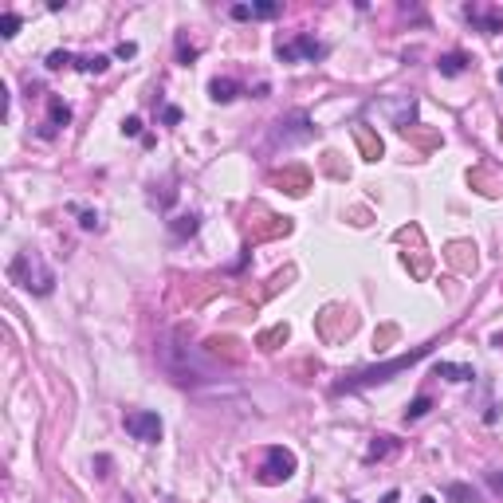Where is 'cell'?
<instances>
[{"label":"cell","mask_w":503,"mask_h":503,"mask_svg":"<svg viewBox=\"0 0 503 503\" xmlns=\"http://www.w3.org/2000/svg\"><path fill=\"white\" fill-rule=\"evenodd\" d=\"M495 346H503V334H495Z\"/></svg>","instance_id":"41"},{"label":"cell","mask_w":503,"mask_h":503,"mask_svg":"<svg viewBox=\"0 0 503 503\" xmlns=\"http://www.w3.org/2000/svg\"><path fill=\"white\" fill-rule=\"evenodd\" d=\"M433 346H436V342H425V346L409 350V354H397L393 362H382V366H370V370H354V374H350L346 382H338V385H334V393H350V389H366V385L389 382L393 374H401V370L417 366L421 358H429V354H433Z\"/></svg>","instance_id":"1"},{"label":"cell","mask_w":503,"mask_h":503,"mask_svg":"<svg viewBox=\"0 0 503 503\" xmlns=\"http://www.w3.org/2000/svg\"><path fill=\"white\" fill-rule=\"evenodd\" d=\"M393 338H397V326H382V331L374 334V346L385 350V342H393Z\"/></svg>","instance_id":"33"},{"label":"cell","mask_w":503,"mask_h":503,"mask_svg":"<svg viewBox=\"0 0 503 503\" xmlns=\"http://www.w3.org/2000/svg\"><path fill=\"white\" fill-rule=\"evenodd\" d=\"M315 326H319V334H323V342H338L358 326V319L350 315L346 307H326L323 315L315 319Z\"/></svg>","instance_id":"8"},{"label":"cell","mask_w":503,"mask_h":503,"mask_svg":"<svg viewBox=\"0 0 503 503\" xmlns=\"http://www.w3.org/2000/svg\"><path fill=\"white\" fill-rule=\"evenodd\" d=\"M275 55L283 63H295V60H323L326 55V43H319L315 35H295V40H280L275 43Z\"/></svg>","instance_id":"7"},{"label":"cell","mask_w":503,"mask_h":503,"mask_svg":"<svg viewBox=\"0 0 503 503\" xmlns=\"http://www.w3.org/2000/svg\"><path fill=\"white\" fill-rule=\"evenodd\" d=\"M209 94H213V103H232L240 94V83L236 79H213V83H209Z\"/></svg>","instance_id":"20"},{"label":"cell","mask_w":503,"mask_h":503,"mask_svg":"<svg viewBox=\"0 0 503 503\" xmlns=\"http://www.w3.org/2000/svg\"><path fill=\"white\" fill-rule=\"evenodd\" d=\"M484 480H487V487H492L495 495H503V472H487Z\"/></svg>","instance_id":"36"},{"label":"cell","mask_w":503,"mask_h":503,"mask_svg":"<svg viewBox=\"0 0 503 503\" xmlns=\"http://www.w3.org/2000/svg\"><path fill=\"white\" fill-rule=\"evenodd\" d=\"M94 468H99V476H106V468H111V456H99V460H94Z\"/></svg>","instance_id":"39"},{"label":"cell","mask_w":503,"mask_h":503,"mask_svg":"<svg viewBox=\"0 0 503 503\" xmlns=\"http://www.w3.org/2000/svg\"><path fill=\"white\" fill-rule=\"evenodd\" d=\"M122 425H126V433L134 436V441H142V444L162 441V417H157L154 409H130L126 417H122Z\"/></svg>","instance_id":"4"},{"label":"cell","mask_w":503,"mask_h":503,"mask_svg":"<svg viewBox=\"0 0 503 503\" xmlns=\"http://www.w3.org/2000/svg\"><path fill=\"white\" fill-rule=\"evenodd\" d=\"M444 260H448V264L456 267L460 275H472V272H476V248L464 244V240H456V244L444 248Z\"/></svg>","instance_id":"12"},{"label":"cell","mask_w":503,"mask_h":503,"mask_svg":"<svg viewBox=\"0 0 503 503\" xmlns=\"http://www.w3.org/2000/svg\"><path fill=\"white\" fill-rule=\"evenodd\" d=\"M275 189H283V193H291V197H303L311 189V170H303V165H287V170H275L272 177Z\"/></svg>","instance_id":"9"},{"label":"cell","mask_w":503,"mask_h":503,"mask_svg":"<svg viewBox=\"0 0 503 503\" xmlns=\"http://www.w3.org/2000/svg\"><path fill=\"white\" fill-rule=\"evenodd\" d=\"M197 228H201V221H197V213H181V216H173L170 221V232L177 240H185V236H197Z\"/></svg>","instance_id":"22"},{"label":"cell","mask_w":503,"mask_h":503,"mask_svg":"<svg viewBox=\"0 0 503 503\" xmlns=\"http://www.w3.org/2000/svg\"><path fill=\"white\" fill-rule=\"evenodd\" d=\"M67 209L79 216V224H83L87 232H94V228H99V213H94V209H83V205H67Z\"/></svg>","instance_id":"26"},{"label":"cell","mask_w":503,"mask_h":503,"mask_svg":"<svg viewBox=\"0 0 503 503\" xmlns=\"http://www.w3.org/2000/svg\"><path fill=\"white\" fill-rule=\"evenodd\" d=\"M382 503H397V492H385V495H382Z\"/></svg>","instance_id":"40"},{"label":"cell","mask_w":503,"mask_h":503,"mask_svg":"<svg viewBox=\"0 0 503 503\" xmlns=\"http://www.w3.org/2000/svg\"><path fill=\"white\" fill-rule=\"evenodd\" d=\"M401 138H409L421 154H429V150H441V142H444L441 130H429V126H409V130H401Z\"/></svg>","instance_id":"15"},{"label":"cell","mask_w":503,"mask_h":503,"mask_svg":"<svg viewBox=\"0 0 503 503\" xmlns=\"http://www.w3.org/2000/svg\"><path fill=\"white\" fill-rule=\"evenodd\" d=\"M232 20H252V4H232Z\"/></svg>","instance_id":"38"},{"label":"cell","mask_w":503,"mask_h":503,"mask_svg":"<svg viewBox=\"0 0 503 503\" xmlns=\"http://www.w3.org/2000/svg\"><path fill=\"white\" fill-rule=\"evenodd\" d=\"M252 240H272V236H287L291 232V216H264L260 224H252Z\"/></svg>","instance_id":"14"},{"label":"cell","mask_w":503,"mask_h":503,"mask_svg":"<svg viewBox=\"0 0 503 503\" xmlns=\"http://www.w3.org/2000/svg\"><path fill=\"white\" fill-rule=\"evenodd\" d=\"M421 503H436V499H433V495H425V499H421Z\"/></svg>","instance_id":"42"},{"label":"cell","mask_w":503,"mask_h":503,"mask_svg":"<svg viewBox=\"0 0 503 503\" xmlns=\"http://www.w3.org/2000/svg\"><path fill=\"white\" fill-rule=\"evenodd\" d=\"M16 32H20V16H16V12H4V16H0V35L12 40Z\"/></svg>","instance_id":"30"},{"label":"cell","mask_w":503,"mask_h":503,"mask_svg":"<svg viewBox=\"0 0 503 503\" xmlns=\"http://www.w3.org/2000/svg\"><path fill=\"white\" fill-rule=\"evenodd\" d=\"M468 185H476L484 197H499V181H495V173H487V170H472Z\"/></svg>","instance_id":"21"},{"label":"cell","mask_w":503,"mask_h":503,"mask_svg":"<svg viewBox=\"0 0 503 503\" xmlns=\"http://www.w3.org/2000/svg\"><path fill=\"white\" fill-rule=\"evenodd\" d=\"M197 55H201V52H197V48H189V43H185V35H181V40H177V60L189 67V63H193Z\"/></svg>","instance_id":"31"},{"label":"cell","mask_w":503,"mask_h":503,"mask_svg":"<svg viewBox=\"0 0 503 503\" xmlns=\"http://www.w3.org/2000/svg\"><path fill=\"white\" fill-rule=\"evenodd\" d=\"M323 162H326V170H331L334 177H346V173H342V165H338V154H334V150H331V154L323 157Z\"/></svg>","instance_id":"37"},{"label":"cell","mask_w":503,"mask_h":503,"mask_svg":"<svg viewBox=\"0 0 503 503\" xmlns=\"http://www.w3.org/2000/svg\"><path fill=\"white\" fill-rule=\"evenodd\" d=\"M75 55H71V52H52V55H48V71H63V67H75Z\"/></svg>","instance_id":"29"},{"label":"cell","mask_w":503,"mask_h":503,"mask_svg":"<svg viewBox=\"0 0 503 503\" xmlns=\"http://www.w3.org/2000/svg\"><path fill=\"white\" fill-rule=\"evenodd\" d=\"M67 122H71V106L63 103L60 94H52V99H48V122L40 126V138H55V130L67 126Z\"/></svg>","instance_id":"11"},{"label":"cell","mask_w":503,"mask_h":503,"mask_svg":"<svg viewBox=\"0 0 503 503\" xmlns=\"http://www.w3.org/2000/svg\"><path fill=\"white\" fill-rule=\"evenodd\" d=\"M433 374L436 377H448V382H472V377H476V370H472V366H456V362H436Z\"/></svg>","instance_id":"18"},{"label":"cell","mask_w":503,"mask_h":503,"mask_svg":"<svg viewBox=\"0 0 503 503\" xmlns=\"http://www.w3.org/2000/svg\"><path fill=\"white\" fill-rule=\"evenodd\" d=\"M354 142H358V150H362V157H366V162H377V157L385 154L382 138H377L370 126H354Z\"/></svg>","instance_id":"16"},{"label":"cell","mask_w":503,"mask_h":503,"mask_svg":"<svg viewBox=\"0 0 503 503\" xmlns=\"http://www.w3.org/2000/svg\"><path fill=\"white\" fill-rule=\"evenodd\" d=\"M280 16V4L275 0H260V4H252V20H272Z\"/></svg>","instance_id":"28"},{"label":"cell","mask_w":503,"mask_h":503,"mask_svg":"<svg viewBox=\"0 0 503 503\" xmlns=\"http://www.w3.org/2000/svg\"><path fill=\"white\" fill-rule=\"evenodd\" d=\"M436 71H441V75H464V71H468V55L464 52L441 55V60H436Z\"/></svg>","instance_id":"19"},{"label":"cell","mask_w":503,"mask_h":503,"mask_svg":"<svg viewBox=\"0 0 503 503\" xmlns=\"http://www.w3.org/2000/svg\"><path fill=\"white\" fill-rule=\"evenodd\" d=\"M272 138L275 142H287V145H299V142H311V138H315V126H311V118L303 111H291L272 126Z\"/></svg>","instance_id":"6"},{"label":"cell","mask_w":503,"mask_h":503,"mask_svg":"<svg viewBox=\"0 0 503 503\" xmlns=\"http://www.w3.org/2000/svg\"><path fill=\"white\" fill-rule=\"evenodd\" d=\"M464 16L472 20V28L484 35L503 32V9H492V4H464Z\"/></svg>","instance_id":"10"},{"label":"cell","mask_w":503,"mask_h":503,"mask_svg":"<svg viewBox=\"0 0 503 503\" xmlns=\"http://www.w3.org/2000/svg\"><path fill=\"white\" fill-rule=\"evenodd\" d=\"M114 55H118V60H134L138 55V43H130V40H122L118 48H114Z\"/></svg>","instance_id":"34"},{"label":"cell","mask_w":503,"mask_h":503,"mask_svg":"<svg viewBox=\"0 0 503 503\" xmlns=\"http://www.w3.org/2000/svg\"><path fill=\"white\" fill-rule=\"evenodd\" d=\"M122 134H126V138H138V134H142V118H138V114L122 118Z\"/></svg>","instance_id":"32"},{"label":"cell","mask_w":503,"mask_h":503,"mask_svg":"<svg viewBox=\"0 0 503 503\" xmlns=\"http://www.w3.org/2000/svg\"><path fill=\"white\" fill-rule=\"evenodd\" d=\"M291 338V326L287 323H275L272 331H264V334H256V346L264 350V354H272V350H280L283 342Z\"/></svg>","instance_id":"17"},{"label":"cell","mask_w":503,"mask_h":503,"mask_svg":"<svg viewBox=\"0 0 503 503\" xmlns=\"http://www.w3.org/2000/svg\"><path fill=\"white\" fill-rule=\"evenodd\" d=\"M9 280L20 283L24 291H35V295H52V287H55V272L43 264L35 252H20V256L12 260V264H9Z\"/></svg>","instance_id":"2"},{"label":"cell","mask_w":503,"mask_h":503,"mask_svg":"<svg viewBox=\"0 0 503 503\" xmlns=\"http://www.w3.org/2000/svg\"><path fill=\"white\" fill-rule=\"evenodd\" d=\"M499 83H503V67H499Z\"/></svg>","instance_id":"43"},{"label":"cell","mask_w":503,"mask_h":503,"mask_svg":"<svg viewBox=\"0 0 503 503\" xmlns=\"http://www.w3.org/2000/svg\"><path fill=\"white\" fill-rule=\"evenodd\" d=\"M444 495H448L452 503H484L472 484H448V487H444Z\"/></svg>","instance_id":"23"},{"label":"cell","mask_w":503,"mask_h":503,"mask_svg":"<svg viewBox=\"0 0 503 503\" xmlns=\"http://www.w3.org/2000/svg\"><path fill=\"white\" fill-rule=\"evenodd\" d=\"M205 354H209V358H224V362H232V366L244 362V346H240L236 338H228V334H224V338H209Z\"/></svg>","instance_id":"13"},{"label":"cell","mask_w":503,"mask_h":503,"mask_svg":"<svg viewBox=\"0 0 503 503\" xmlns=\"http://www.w3.org/2000/svg\"><path fill=\"white\" fill-rule=\"evenodd\" d=\"M405 232H409V240H413V248L405 244V252H401V260H405V267L413 272V280H429V272H433V256L425 252V236H421V228L417 224H405Z\"/></svg>","instance_id":"5"},{"label":"cell","mask_w":503,"mask_h":503,"mask_svg":"<svg viewBox=\"0 0 503 503\" xmlns=\"http://www.w3.org/2000/svg\"><path fill=\"white\" fill-rule=\"evenodd\" d=\"M295 476V452L291 448H283V444H267V452H264V464H260V484H283V480H291Z\"/></svg>","instance_id":"3"},{"label":"cell","mask_w":503,"mask_h":503,"mask_svg":"<svg viewBox=\"0 0 503 503\" xmlns=\"http://www.w3.org/2000/svg\"><path fill=\"white\" fill-rule=\"evenodd\" d=\"M79 71H87V75H103L106 67H111V55H83V60L75 63Z\"/></svg>","instance_id":"25"},{"label":"cell","mask_w":503,"mask_h":503,"mask_svg":"<svg viewBox=\"0 0 503 503\" xmlns=\"http://www.w3.org/2000/svg\"><path fill=\"white\" fill-rule=\"evenodd\" d=\"M162 122H165V126H177V122H181V106H165Z\"/></svg>","instance_id":"35"},{"label":"cell","mask_w":503,"mask_h":503,"mask_svg":"<svg viewBox=\"0 0 503 503\" xmlns=\"http://www.w3.org/2000/svg\"><path fill=\"white\" fill-rule=\"evenodd\" d=\"M429 409H433V397H425V393H421V397L413 401L409 409H405V421H421V417H425Z\"/></svg>","instance_id":"27"},{"label":"cell","mask_w":503,"mask_h":503,"mask_svg":"<svg viewBox=\"0 0 503 503\" xmlns=\"http://www.w3.org/2000/svg\"><path fill=\"white\" fill-rule=\"evenodd\" d=\"M393 448H397V441H393V436H374V444L366 448V460H385Z\"/></svg>","instance_id":"24"}]
</instances>
